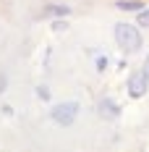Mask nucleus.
<instances>
[{
    "label": "nucleus",
    "mask_w": 149,
    "mask_h": 152,
    "mask_svg": "<svg viewBox=\"0 0 149 152\" xmlns=\"http://www.w3.org/2000/svg\"><path fill=\"white\" fill-rule=\"evenodd\" d=\"M52 29H58V31H63V29H65V24H63V21H55V24H52Z\"/></svg>",
    "instance_id": "nucleus-9"
},
{
    "label": "nucleus",
    "mask_w": 149,
    "mask_h": 152,
    "mask_svg": "<svg viewBox=\"0 0 149 152\" xmlns=\"http://www.w3.org/2000/svg\"><path fill=\"white\" fill-rule=\"evenodd\" d=\"M37 94H39L42 100H50V89H47V87H39V89H37Z\"/></svg>",
    "instance_id": "nucleus-8"
},
{
    "label": "nucleus",
    "mask_w": 149,
    "mask_h": 152,
    "mask_svg": "<svg viewBox=\"0 0 149 152\" xmlns=\"http://www.w3.org/2000/svg\"><path fill=\"white\" fill-rule=\"evenodd\" d=\"M115 42L120 45V50H126V53H136V50L141 47L139 26H134V24H118V26H115Z\"/></svg>",
    "instance_id": "nucleus-1"
},
{
    "label": "nucleus",
    "mask_w": 149,
    "mask_h": 152,
    "mask_svg": "<svg viewBox=\"0 0 149 152\" xmlns=\"http://www.w3.org/2000/svg\"><path fill=\"white\" fill-rule=\"evenodd\" d=\"M97 113H100L102 118H107V121H113V118H118L120 107L115 105L113 100H107V97H105V100H100V102H97Z\"/></svg>",
    "instance_id": "nucleus-4"
},
{
    "label": "nucleus",
    "mask_w": 149,
    "mask_h": 152,
    "mask_svg": "<svg viewBox=\"0 0 149 152\" xmlns=\"http://www.w3.org/2000/svg\"><path fill=\"white\" fill-rule=\"evenodd\" d=\"M52 121L60 123V126H71L76 121V115H78V105L76 102H60V105L52 107Z\"/></svg>",
    "instance_id": "nucleus-2"
},
{
    "label": "nucleus",
    "mask_w": 149,
    "mask_h": 152,
    "mask_svg": "<svg viewBox=\"0 0 149 152\" xmlns=\"http://www.w3.org/2000/svg\"><path fill=\"white\" fill-rule=\"evenodd\" d=\"M149 87V76L144 71H136V74L128 76V94L131 97H144Z\"/></svg>",
    "instance_id": "nucleus-3"
},
{
    "label": "nucleus",
    "mask_w": 149,
    "mask_h": 152,
    "mask_svg": "<svg viewBox=\"0 0 149 152\" xmlns=\"http://www.w3.org/2000/svg\"><path fill=\"white\" fill-rule=\"evenodd\" d=\"M45 13L47 16H68V13H71V8H65V5H52V8H47Z\"/></svg>",
    "instance_id": "nucleus-6"
},
{
    "label": "nucleus",
    "mask_w": 149,
    "mask_h": 152,
    "mask_svg": "<svg viewBox=\"0 0 149 152\" xmlns=\"http://www.w3.org/2000/svg\"><path fill=\"white\" fill-rule=\"evenodd\" d=\"M144 74L149 76V55H147V63H144Z\"/></svg>",
    "instance_id": "nucleus-11"
},
{
    "label": "nucleus",
    "mask_w": 149,
    "mask_h": 152,
    "mask_svg": "<svg viewBox=\"0 0 149 152\" xmlns=\"http://www.w3.org/2000/svg\"><path fill=\"white\" fill-rule=\"evenodd\" d=\"M118 8L120 11H141L144 5H141L139 0H118Z\"/></svg>",
    "instance_id": "nucleus-5"
},
{
    "label": "nucleus",
    "mask_w": 149,
    "mask_h": 152,
    "mask_svg": "<svg viewBox=\"0 0 149 152\" xmlns=\"http://www.w3.org/2000/svg\"><path fill=\"white\" fill-rule=\"evenodd\" d=\"M139 26L149 29V8H141V11H139Z\"/></svg>",
    "instance_id": "nucleus-7"
},
{
    "label": "nucleus",
    "mask_w": 149,
    "mask_h": 152,
    "mask_svg": "<svg viewBox=\"0 0 149 152\" xmlns=\"http://www.w3.org/2000/svg\"><path fill=\"white\" fill-rule=\"evenodd\" d=\"M105 66H107V61H105V58H97V68H100V71H102Z\"/></svg>",
    "instance_id": "nucleus-10"
}]
</instances>
